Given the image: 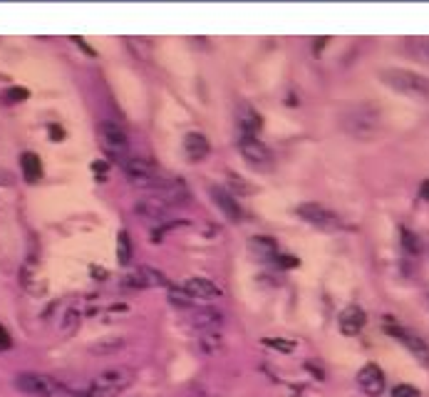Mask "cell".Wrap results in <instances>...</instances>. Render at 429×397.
<instances>
[{
  "instance_id": "1",
  "label": "cell",
  "mask_w": 429,
  "mask_h": 397,
  "mask_svg": "<svg viewBox=\"0 0 429 397\" xmlns=\"http://www.w3.org/2000/svg\"><path fill=\"white\" fill-rule=\"evenodd\" d=\"M340 125L350 137H355V139H360V141H367L380 132L382 115L375 104L360 102V104H353V107H348L345 112H342Z\"/></svg>"
},
{
  "instance_id": "2",
  "label": "cell",
  "mask_w": 429,
  "mask_h": 397,
  "mask_svg": "<svg viewBox=\"0 0 429 397\" xmlns=\"http://www.w3.org/2000/svg\"><path fill=\"white\" fill-rule=\"evenodd\" d=\"M380 80L395 92H402L412 99L429 102V77L419 75L414 70H402V67H387L380 72Z\"/></svg>"
},
{
  "instance_id": "3",
  "label": "cell",
  "mask_w": 429,
  "mask_h": 397,
  "mask_svg": "<svg viewBox=\"0 0 429 397\" xmlns=\"http://www.w3.org/2000/svg\"><path fill=\"white\" fill-rule=\"evenodd\" d=\"M132 385V372L125 368H112V370L99 372L90 385V395L92 397H117Z\"/></svg>"
},
{
  "instance_id": "4",
  "label": "cell",
  "mask_w": 429,
  "mask_h": 397,
  "mask_svg": "<svg viewBox=\"0 0 429 397\" xmlns=\"http://www.w3.org/2000/svg\"><path fill=\"white\" fill-rule=\"evenodd\" d=\"M295 214H298L305 223H310V226H316V229H321V231H337L340 229V218H337L330 209L323 207V204L305 202L295 209Z\"/></svg>"
},
{
  "instance_id": "5",
  "label": "cell",
  "mask_w": 429,
  "mask_h": 397,
  "mask_svg": "<svg viewBox=\"0 0 429 397\" xmlns=\"http://www.w3.org/2000/svg\"><path fill=\"white\" fill-rule=\"evenodd\" d=\"M122 169H125V174L132 179V184H136V186H159V169L154 167L149 159L127 157V159H122Z\"/></svg>"
},
{
  "instance_id": "6",
  "label": "cell",
  "mask_w": 429,
  "mask_h": 397,
  "mask_svg": "<svg viewBox=\"0 0 429 397\" xmlns=\"http://www.w3.org/2000/svg\"><path fill=\"white\" fill-rule=\"evenodd\" d=\"M15 387L33 397H52L60 390V385L50 375H43V372H22V375L15 377Z\"/></svg>"
},
{
  "instance_id": "7",
  "label": "cell",
  "mask_w": 429,
  "mask_h": 397,
  "mask_svg": "<svg viewBox=\"0 0 429 397\" xmlns=\"http://www.w3.org/2000/svg\"><path fill=\"white\" fill-rule=\"evenodd\" d=\"M99 137H102V149L109 157L125 159L127 147H129V139H127L125 130H122L117 122H102L99 127Z\"/></svg>"
},
{
  "instance_id": "8",
  "label": "cell",
  "mask_w": 429,
  "mask_h": 397,
  "mask_svg": "<svg viewBox=\"0 0 429 397\" xmlns=\"http://www.w3.org/2000/svg\"><path fill=\"white\" fill-rule=\"evenodd\" d=\"M239 152L241 157L246 159L248 164H253V167H261L266 169L268 164H271V149L263 144L258 137H251V134H241L239 139Z\"/></svg>"
},
{
  "instance_id": "9",
  "label": "cell",
  "mask_w": 429,
  "mask_h": 397,
  "mask_svg": "<svg viewBox=\"0 0 429 397\" xmlns=\"http://www.w3.org/2000/svg\"><path fill=\"white\" fill-rule=\"evenodd\" d=\"M125 286H129V288H159V286H169V281L162 271H157V268L139 266L136 271L127 273Z\"/></svg>"
},
{
  "instance_id": "10",
  "label": "cell",
  "mask_w": 429,
  "mask_h": 397,
  "mask_svg": "<svg viewBox=\"0 0 429 397\" xmlns=\"http://www.w3.org/2000/svg\"><path fill=\"white\" fill-rule=\"evenodd\" d=\"M387 333L395 335L397 340H400V343H402L405 348L414 355V360H419L424 368H429V348H427V343H424L422 337H417L414 333L405 330V328H390V326H387Z\"/></svg>"
},
{
  "instance_id": "11",
  "label": "cell",
  "mask_w": 429,
  "mask_h": 397,
  "mask_svg": "<svg viewBox=\"0 0 429 397\" xmlns=\"http://www.w3.org/2000/svg\"><path fill=\"white\" fill-rule=\"evenodd\" d=\"M209 194H211L213 204L221 209V214L228 218V221L239 223L241 218H244V209H241V204L236 202L234 194H228V191L221 189V186H211V189H209Z\"/></svg>"
},
{
  "instance_id": "12",
  "label": "cell",
  "mask_w": 429,
  "mask_h": 397,
  "mask_svg": "<svg viewBox=\"0 0 429 397\" xmlns=\"http://www.w3.org/2000/svg\"><path fill=\"white\" fill-rule=\"evenodd\" d=\"M181 288L191 295L194 300H206V298H221V288H218L216 283L211 278H204V276H191L184 281Z\"/></svg>"
},
{
  "instance_id": "13",
  "label": "cell",
  "mask_w": 429,
  "mask_h": 397,
  "mask_svg": "<svg viewBox=\"0 0 429 397\" xmlns=\"http://www.w3.org/2000/svg\"><path fill=\"white\" fill-rule=\"evenodd\" d=\"M358 385L367 392L370 397H377L385 390V375L375 363H367L363 370L358 372Z\"/></svg>"
},
{
  "instance_id": "14",
  "label": "cell",
  "mask_w": 429,
  "mask_h": 397,
  "mask_svg": "<svg viewBox=\"0 0 429 397\" xmlns=\"http://www.w3.org/2000/svg\"><path fill=\"white\" fill-rule=\"evenodd\" d=\"M157 196L164 199L169 207H174V204H186L189 202V189L181 179H171V181H162L157 186Z\"/></svg>"
},
{
  "instance_id": "15",
  "label": "cell",
  "mask_w": 429,
  "mask_h": 397,
  "mask_svg": "<svg viewBox=\"0 0 429 397\" xmlns=\"http://www.w3.org/2000/svg\"><path fill=\"white\" fill-rule=\"evenodd\" d=\"M337 326H340L342 335H350V337L358 335V333L365 328V310L360 308V305H350V308H345L340 313Z\"/></svg>"
},
{
  "instance_id": "16",
  "label": "cell",
  "mask_w": 429,
  "mask_h": 397,
  "mask_svg": "<svg viewBox=\"0 0 429 397\" xmlns=\"http://www.w3.org/2000/svg\"><path fill=\"white\" fill-rule=\"evenodd\" d=\"M209 149H211V144H209V139L202 132H189L184 137V154L189 162H202V159H206Z\"/></svg>"
},
{
  "instance_id": "17",
  "label": "cell",
  "mask_w": 429,
  "mask_h": 397,
  "mask_svg": "<svg viewBox=\"0 0 429 397\" xmlns=\"http://www.w3.org/2000/svg\"><path fill=\"white\" fill-rule=\"evenodd\" d=\"M134 211L141 214L144 218H149V221H162L169 214V204L164 202V199H159V196H149V199H141V202L136 204Z\"/></svg>"
},
{
  "instance_id": "18",
  "label": "cell",
  "mask_w": 429,
  "mask_h": 397,
  "mask_svg": "<svg viewBox=\"0 0 429 397\" xmlns=\"http://www.w3.org/2000/svg\"><path fill=\"white\" fill-rule=\"evenodd\" d=\"M236 122H239L241 132H244V134H251V137L258 134V132H261V127H263L261 115H258V112H255L251 104H241L239 112H236Z\"/></svg>"
},
{
  "instance_id": "19",
  "label": "cell",
  "mask_w": 429,
  "mask_h": 397,
  "mask_svg": "<svg viewBox=\"0 0 429 397\" xmlns=\"http://www.w3.org/2000/svg\"><path fill=\"white\" fill-rule=\"evenodd\" d=\"M20 167H22V176H25L27 184H38L40 176H43V164H40L38 154L25 152L20 157Z\"/></svg>"
},
{
  "instance_id": "20",
  "label": "cell",
  "mask_w": 429,
  "mask_h": 397,
  "mask_svg": "<svg viewBox=\"0 0 429 397\" xmlns=\"http://www.w3.org/2000/svg\"><path fill=\"white\" fill-rule=\"evenodd\" d=\"M221 313H218V310H213V308H196L194 310V318H191V321H194V326L196 328H209V330H216L218 326H221Z\"/></svg>"
},
{
  "instance_id": "21",
  "label": "cell",
  "mask_w": 429,
  "mask_h": 397,
  "mask_svg": "<svg viewBox=\"0 0 429 397\" xmlns=\"http://www.w3.org/2000/svg\"><path fill=\"white\" fill-rule=\"evenodd\" d=\"M248 249L253 251L255 256L263 258V261H268V258H276V241L268 239V236H253V239L248 241Z\"/></svg>"
},
{
  "instance_id": "22",
  "label": "cell",
  "mask_w": 429,
  "mask_h": 397,
  "mask_svg": "<svg viewBox=\"0 0 429 397\" xmlns=\"http://www.w3.org/2000/svg\"><path fill=\"white\" fill-rule=\"evenodd\" d=\"M132 261V241H129V234L127 231H120L117 236V263L127 266Z\"/></svg>"
},
{
  "instance_id": "23",
  "label": "cell",
  "mask_w": 429,
  "mask_h": 397,
  "mask_svg": "<svg viewBox=\"0 0 429 397\" xmlns=\"http://www.w3.org/2000/svg\"><path fill=\"white\" fill-rule=\"evenodd\" d=\"M169 300L174 305H179V308H191L194 305V298L184 288H169Z\"/></svg>"
},
{
  "instance_id": "24",
  "label": "cell",
  "mask_w": 429,
  "mask_h": 397,
  "mask_svg": "<svg viewBox=\"0 0 429 397\" xmlns=\"http://www.w3.org/2000/svg\"><path fill=\"white\" fill-rule=\"evenodd\" d=\"M228 186H231V189H234L236 191V196H248V194H253V186H251L248 184V181H246L244 179V176H236V174H231V176H228Z\"/></svg>"
},
{
  "instance_id": "25",
  "label": "cell",
  "mask_w": 429,
  "mask_h": 397,
  "mask_svg": "<svg viewBox=\"0 0 429 397\" xmlns=\"http://www.w3.org/2000/svg\"><path fill=\"white\" fill-rule=\"evenodd\" d=\"M409 50H412V55H417L419 60H424L429 65V38L427 40H407Z\"/></svg>"
},
{
  "instance_id": "26",
  "label": "cell",
  "mask_w": 429,
  "mask_h": 397,
  "mask_svg": "<svg viewBox=\"0 0 429 397\" xmlns=\"http://www.w3.org/2000/svg\"><path fill=\"white\" fill-rule=\"evenodd\" d=\"M30 97V92H27L25 88H8L6 92H3V99H6L8 104H15V102H22V99Z\"/></svg>"
},
{
  "instance_id": "27",
  "label": "cell",
  "mask_w": 429,
  "mask_h": 397,
  "mask_svg": "<svg viewBox=\"0 0 429 397\" xmlns=\"http://www.w3.org/2000/svg\"><path fill=\"white\" fill-rule=\"evenodd\" d=\"M402 246L409 253H419V251H422V244H419L417 234H412V231H407V229H402Z\"/></svg>"
},
{
  "instance_id": "28",
  "label": "cell",
  "mask_w": 429,
  "mask_h": 397,
  "mask_svg": "<svg viewBox=\"0 0 429 397\" xmlns=\"http://www.w3.org/2000/svg\"><path fill=\"white\" fill-rule=\"evenodd\" d=\"M263 345L276 348V350H283V353H290V350H293V343H286L283 337H263Z\"/></svg>"
},
{
  "instance_id": "29",
  "label": "cell",
  "mask_w": 429,
  "mask_h": 397,
  "mask_svg": "<svg viewBox=\"0 0 429 397\" xmlns=\"http://www.w3.org/2000/svg\"><path fill=\"white\" fill-rule=\"evenodd\" d=\"M392 397H419V390L412 385H397L392 390Z\"/></svg>"
},
{
  "instance_id": "30",
  "label": "cell",
  "mask_w": 429,
  "mask_h": 397,
  "mask_svg": "<svg viewBox=\"0 0 429 397\" xmlns=\"http://www.w3.org/2000/svg\"><path fill=\"white\" fill-rule=\"evenodd\" d=\"M13 181H15L13 172H8V169H0V186H10Z\"/></svg>"
},
{
  "instance_id": "31",
  "label": "cell",
  "mask_w": 429,
  "mask_h": 397,
  "mask_svg": "<svg viewBox=\"0 0 429 397\" xmlns=\"http://www.w3.org/2000/svg\"><path fill=\"white\" fill-rule=\"evenodd\" d=\"M10 348V335L6 333V328L0 326V350H8Z\"/></svg>"
},
{
  "instance_id": "32",
  "label": "cell",
  "mask_w": 429,
  "mask_h": 397,
  "mask_svg": "<svg viewBox=\"0 0 429 397\" xmlns=\"http://www.w3.org/2000/svg\"><path fill=\"white\" fill-rule=\"evenodd\" d=\"M419 196H422L424 202H429V179L422 181V186H419Z\"/></svg>"
},
{
  "instance_id": "33",
  "label": "cell",
  "mask_w": 429,
  "mask_h": 397,
  "mask_svg": "<svg viewBox=\"0 0 429 397\" xmlns=\"http://www.w3.org/2000/svg\"><path fill=\"white\" fill-rule=\"evenodd\" d=\"M80 397H92V395H90V392H85V395H80Z\"/></svg>"
},
{
  "instance_id": "34",
  "label": "cell",
  "mask_w": 429,
  "mask_h": 397,
  "mask_svg": "<svg viewBox=\"0 0 429 397\" xmlns=\"http://www.w3.org/2000/svg\"><path fill=\"white\" fill-rule=\"evenodd\" d=\"M427 300H429V298H427Z\"/></svg>"
}]
</instances>
